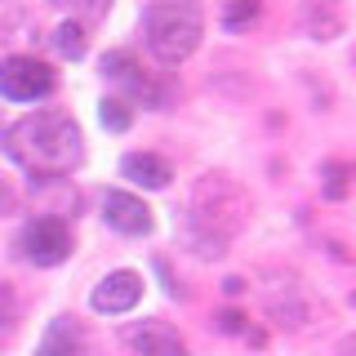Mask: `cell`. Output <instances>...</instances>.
Segmentation results:
<instances>
[{"mask_svg": "<svg viewBox=\"0 0 356 356\" xmlns=\"http://www.w3.org/2000/svg\"><path fill=\"white\" fill-rule=\"evenodd\" d=\"M103 218L125 236H147L152 232V209L129 192H107L103 196Z\"/></svg>", "mask_w": 356, "mask_h": 356, "instance_id": "ba28073f", "label": "cell"}, {"mask_svg": "<svg viewBox=\"0 0 356 356\" xmlns=\"http://www.w3.org/2000/svg\"><path fill=\"white\" fill-rule=\"evenodd\" d=\"M263 14V0H222V27L227 31H241L250 22H259Z\"/></svg>", "mask_w": 356, "mask_h": 356, "instance_id": "4fadbf2b", "label": "cell"}, {"mask_svg": "<svg viewBox=\"0 0 356 356\" xmlns=\"http://www.w3.org/2000/svg\"><path fill=\"white\" fill-rule=\"evenodd\" d=\"M0 94L14 103H36V98L54 94V72L31 54H9L0 63Z\"/></svg>", "mask_w": 356, "mask_h": 356, "instance_id": "277c9868", "label": "cell"}, {"mask_svg": "<svg viewBox=\"0 0 356 356\" xmlns=\"http://www.w3.org/2000/svg\"><path fill=\"white\" fill-rule=\"evenodd\" d=\"M129 343H134V352H138V356H187L183 339H178L170 325H161V321L138 325V330L129 334Z\"/></svg>", "mask_w": 356, "mask_h": 356, "instance_id": "30bf717a", "label": "cell"}, {"mask_svg": "<svg viewBox=\"0 0 356 356\" xmlns=\"http://www.w3.org/2000/svg\"><path fill=\"white\" fill-rule=\"evenodd\" d=\"M103 76H107V81H116L129 98H138L143 107H156V103H161V85L143 72L138 58H134L129 49H111L107 58H103Z\"/></svg>", "mask_w": 356, "mask_h": 356, "instance_id": "8992f818", "label": "cell"}, {"mask_svg": "<svg viewBox=\"0 0 356 356\" xmlns=\"http://www.w3.org/2000/svg\"><path fill=\"white\" fill-rule=\"evenodd\" d=\"M22 250L36 267H58L72 254V232L63 218H31L22 232Z\"/></svg>", "mask_w": 356, "mask_h": 356, "instance_id": "5b68a950", "label": "cell"}, {"mask_svg": "<svg viewBox=\"0 0 356 356\" xmlns=\"http://www.w3.org/2000/svg\"><path fill=\"white\" fill-rule=\"evenodd\" d=\"M321 178H325V196L330 200H343V196H348V187H352V178H356V165L330 161L325 170H321Z\"/></svg>", "mask_w": 356, "mask_h": 356, "instance_id": "5bb4252c", "label": "cell"}, {"mask_svg": "<svg viewBox=\"0 0 356 356\" xmlns=\"http://www.w3.org/2000/svg\"><path fill=\"white\" fill-rule=\"evenodd\" d=\"M120 174L129 178V183H138V187H170V178H174V170H170V161L165 156H156V152H129L125 161H120Z\"/></svg>", "mask_w": 356, "mask_h": 356, "instance_id": "9c48e42d", "label": "cell"}, {"mask_svg": "<svg viewBox=\"0 0 356 356\" xmlns=\"http://www.w3.org/2000/svg\"><path fill=\"white\" fill-rule=\"evenodd\" d=\"M245 214H250V200L241 187L222 174H209L192 187V200H187V241L196 245L200 259H218L241 232Z\"/></svg>", "mask_w": 356, "mask_h": 356, "instance_id": "7a4b0ae2", "label": "cell"}, {"mask_svg": "<svg viewBox=\"0 0 356 356\" xmlns=\"http://www.w3.org/2000/svg\"><path fill=\"white\" fill-rule=\"evenodd\" d=\"M98 116H103V125L107 129H129V120H134V111H129V103H120V98H103L98 103Z\"/></svg>", "mask_w": 356, "mask_h": 356, "instance_id": "9a60e30c", "label": "cell"}, {"mask_svg": "<svg viewBox=\"0 0 356 356\" xmlns=\"http://www.w3.org/2000/svg\"><path fill=\"white\" fill-rule=\"evenodd\" d=\"M5 152L31 178H58L72 174L85 156V138L67 111H31L5 134Z\"/></svg>", "mask_w": 356, "mask_h": 356, "instance_id": "6da1fadb", "label": "cell"}, {"mask_svg": "<svg viewBox=\"0 0 356 356\" xmlns=\"http://www.w3.org/2000/svg\"><path fill=\"white\" fill-rule=\"evenodd\" d=\"M143 36H147V49L161 63H183L196 54L200 36H205V22H200L196 5H178V0H161L143 14Z\"/></svg>", "mask_w": 356, "mask_h": 356, "instance_id": "3957f363", "label": "cell"}, {"mask_svg": "<svg viewBox=\"0 0 356 356\" xmlns=\"http://www.w3.org/2000/svg\"><path fill=\"white\" fill-rule=\"evenodd\" d=\"M81 352H85V334L72 316L49 321V330H44V339L36 348V356H81Z\"/></svg>", "mask_w": 356, "mask_h": 356, "instance_id": "8fae6325", "label": "cell"}, {"mask_svg": "<svg viewBox=\"0 0 356 356\" xmlns=\"http://www.w3.org/2000/svg\"><path fill=\"white\" fill-rule=\"evenodd\" d=\"M143 298V276L138 272H107L103 281L94 285V294H89V303L94 312H107V316H120V312H134Z\"/></svg>", "mask_w": 356, "mask_h": 356, "instance_id": "52a82bcc", "label": "cell"}, {"mask_svg": "<svg viewBox=\"0 0 356 356\" xmlns=\"http://www.w3.org/2000/svg\"><path fill=\"white\" fill-rule=\"evenodd\" d=\"M218 325L227 330V334H236V330H245V316H241V312H222V316H218Z\"/></svg>", "mask_w": 356, "mask_h": 356, "instance_id": "e0dca14e", "label": "cell"}, {"mask_svg": "<svg viewBox=\"0 0 356 356\" xmlns=\"http://www.w3.org/2000/svg\"><path fill=\"white\" fill-rule=\"evenodd\" d=\"M54 49H58L63 54V58H85V49H89V36H85V27H81V22H63V27L58 31H54Z\"/></svg>", "mask_w": 356, "mask_h": 356, "instance_id": "7c38bea8", "label": "cell"}, {"mask_svg": "<svg viewBox=\"0 0 356 356\" xmlns=\"http://www.w3.org/2000/svg\"><path fill=\"white\" fill-rule=\"evenodd\" d=\"M63 9H72L76 22H98V18H107V9H111V0H58Z\"/></svg>", "mask_w": 356, "mask_h": 356, "instance_id": "2e32d148", "label": "cell"}]
</instances>
